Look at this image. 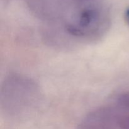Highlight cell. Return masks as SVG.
I'll return each mask as SVG.
<instances>
[{
    "mask_svg": "<svg viewBox=\"0 0 129 129\" xmlns=\"http://www.w3.org/2000/svg\"><path fill=\"white\" fill-rule=\"evenodd\" d=\"M126 16H127V20L128 21V23H129V10L127 11Z\"/></svg>",
    "mask_w": 129,
    "mask_h": 129,
    "instance_id": "obj_3",
    "label": "cell"
},
{
    "mask_svg": "<svg viewBox=\"0 0 129 129\" xmlns=\"http://www.w3.org/2000/svg\"><path fill=\"white\" fill-rule=\"evenodd\" d=\"M45 24L64 35L81 40L100 37L109 25L105 0H24Z\"/></svg>",
    "mask_w": 129,
    "mask_h": 129,
    "instance_id": "obj_1",
    "label": "cell"
},
{
    "mask_svg": "<svg viewBox=\"0 0 129 129\" xmlns=\"http://www.w3.org/2000/svg\"><path fill=\"white\" fill-rule=\"evenodd\" d=\"M78 129H129V94H123L89 113Z\"/></svg>",
    "mask_w": 129,
    "mask_h": 129,
    "instance_id": "obj_2",
    "label": "cell"
}]
</instances>
